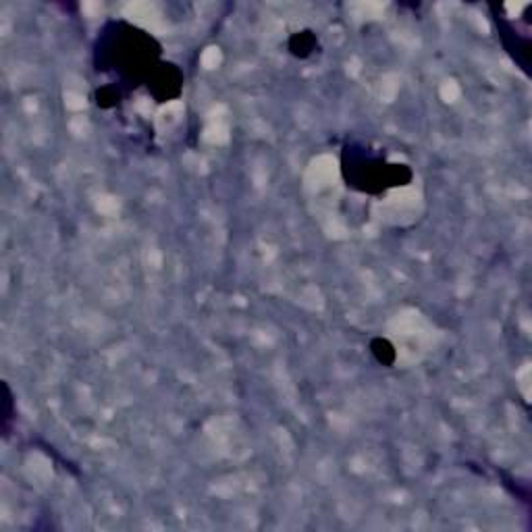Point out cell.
Wrapping results in <instances>:
<instances>
[{"mask_svg": "<svg viewBox=\"0 0 532 532\" xmlns=\"http://www.w3.org/2000/svg\"><path fill=\"white\" fill-rule=\"evenodd\" d=\"M11 389L9 385L5 383V418H3V427H5V435H9V420H11Z\"/></svg>", "mask_w": 532, "mask_h": 532, "instance_id": "obj_5", "label": "cell"}, {"mask_svg": "<svg viewBox=\"0 0 532 532\" xmlns=\"http://www.w3.org/2000/svg\"><path fill=\"white\" fill-rule=\"evenodd\" d=\"M318 42L314 38L312 32H301V34H293L289 38V50L291 54L299 56V58H308L314 50H316Z\"/></svg>", "mask_w": 532, "mask_h": 532, "instance_id": "obj_3", "label": "cell"}, {"mask_svg": "<svg viewBox=\"0 0 532 532\" xmlns=\"http://www.w3.org/2000/svg\"><path fill=\"white\" fill-rule=\"evenodd\" d=\"M370 350H372V354L376 356V360H379L381 364H385V366H391V364H393V360H395V350H393V345H391L387 339H374V341L370 343Z\"/></svg>", "mask_w": 532, "mask_h": 532, "instance_id": "obj_4", "label": "cell"}, {"mask_svg": "<svg viewBox=\"0 0 532 532\" xmlns=\"http://www.w3.org/2000/svg\"><path fill=\"white\" fill-rule=\"evenodd\" d=\"M341 169L348 185L364 193H383L389 187L407 185L412 171L407 164L387 162L360 144H348L341 154Z\"/></svg>", "mask_w": 532, "mask_h": 532, "instance_id": "obj_2", "label": "cell"}, {"mask_svg": "<svg viewBox=\"0 0 532 532\" xmlns=\"http://www.w3.org/2000/svg\"><path fill=\"white\" fill-rule=\"evenodd\" d=\"M96 67L100 71H115L119 79L136 81L146 79L148 85L160 69V44L146 32L131 28L123 21H111L98 36Z\"/></svg>", "mask_w": 532, "mask_h": 532, "instance_id": "obj_1", "label": "cell"}]
</instances>
